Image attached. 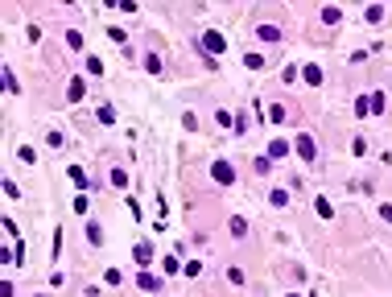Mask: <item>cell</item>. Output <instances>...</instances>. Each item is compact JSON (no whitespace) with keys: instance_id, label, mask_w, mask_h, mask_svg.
Here are the masks:
<instances>
[{"instance_id":"29","label":"cell","mask_w":392,"mask_h":297,"mask_svg":"<svg viewBox=\"0 0 392 297\" xmlns=\"http://www.w3.org/2000/svg\"><path fill=\"white\" fill-rule=\"evenodd\" d=\"M182 128H186V132H198V116H194V112H182Z\"/></svg>"},{"instance_id":"11","label":"cell","mask_w":392,"mask_h":297,"mask_svg":"<svg viewBox=\"0 0 392 297\" xmlns=\"http://www.w3.org/2000/svg\"><path fill=\"white\" fill-rule=\"evenodd\" d=\"M83 70L99 79V75H103V58H99V54H87V58H83Z\"/></svg>"},{"instance_id":"19","label":"cell","mask_w":392,"mask_h":297,"mask_svg":"<svg viewBox=\"0 0 392 297\" xmlns=\"http://www.w3.org/2000/svg\"><path fill=\"white\" fill-rule=\"evenodd\" d=\"M285 153H289V140H281V136H277L273 144H268V157H273V161H277V157H285Z\"/></svg>"},{"instance_id":"1","label":"cell","mask_w":392,"mask_h":297,"mask_svg":"<svg viewBox=\"0 0 392 297\" xmlns=\"http://www.w3.org/2000/svg\"><path fill=\"white\" fill-rule=\"evenodd\" d=\"M293 148H297V157L306 161V165H314L318 148H314V136H310V132H293Z\"/></svg>"},{"instance_id":"34","label":"cell","mask_w":392,"mask_h":297,"mask_svg":"<svg viewBox=\"0 0 392 297\" xmlns=\"http://www.w3.org/2000/svg\"><path fill=\"white\" fill-rule=\"evenodd\" d=\"M227 281H231V285H244V269H235V264H227Z\"/></svg>"},{"instance_id":"6","label":"cell","mask_w":392,"mask_h":297,"mask_svg":"<svg viewBox=\"0 0 392 297\" xmlns=\"http://www.w3.org/2000/svg\"><path fill=\"white\" fill-rule=\"evenodd\" d=\"M83 231H87V244H91V248H99V244H103V223H99V219H87V227H83Z\"/></svg>"},{"instance_id":"5","label":"cell","mask_w":392,"mask_h":297,"mask_svg":"<svg viewBox=\"0 0 392 297\" xmlns=\"http://www.w3.org/2000/svg\"><path fill=\"white\" fill-rule=\"evenodd\" d=\"M136 285H140L145 293H161V277H153L149 269H140V273H136Z\"/></svg>"},{"instance_id":"32","label":"cell","mask_w":392,"mask_h":297,"mask_svg":"<svg viewBox=\"0 0 392 297\" xmlns=\"http://www.w3.org/2000/svg\"><path fill=\"white\" fill-rule=\"evenodd\" d=\"M161 269H165V273H182V260H177V256H165Z\"/></svg>"},{"instance_id":"40","label":"cell","mask_w":392,"mask_h":297,"mask_svg":"<svg viewBox=\"0 0 392 297\" xmlns=\"http://www.w3.org/2000/svg\"><path fill=\"white\" fill-rule=\"evenodd\" d=\"M380 219H384V223H392V202H380Z\"/></svg>"},{"instance_id":"36","label":"cell","mask_w":392,"mask_h":297,"mask_svg":"<svg viewBox=\"0 0 392 297\" xmlns=\"http://www.w3.org/2000/svg\"><path fill=\"white\" fill-rule=\"evenodd\" d=\"M58 252H62V231H54V244H50V260H58Z\"/></svg>"},{"instance_id":"42","label":"cell","mask_w":392,"mask_h":297,"mask_svg":"<svg viewBox=\"0 0 392 297\" xmlns=\"http://www.w3.org/2000/svg\"><path fill=\"white\" fill-rule=\"evenodd\" d=\"M285 297H297V293H285Z\"/></svg>"},{"instance_id":"27","label":"cell","mask_w":392,"mask_h":297,"mask_svg":"<svg viewBox=\"0 0 392 297\" xmlns=\"http://www.w3.org/2000/svg\"><path fill=\"white\" fill-rule=\"evenodd\" d=\"M322 21H326V25H339V21H343V13L330 5V9H322Z\"/></svg>"},{"instance_id":"33","label":"cell","mask_w":392,"mask_h":297,"mask_svg":"<svg viewBox=\"0 0 392 297\" xmlns=\"http://www.w3.org/2000/svg\"><path fill=\"white\" fill-rule=\"evenodd\" d=\"M368 112H372V99H368V95H364V99H355V116H359V120H364Z\"/></svg>"},{"instance_id":"25","label":"cell","mask_w":392,"mask_h":297,"mask_svg":"<svg viewBox=\"0 0 392 297\" xmlns=\"http://www.w3.org/2000/svg\"><path fill=\"white\" fill-rule=\"evenodd\" d=\"M5 87H9V95H21V87H17V75H13V66H5Z\"/></svg>"},{"instance_id":"12","label":"cell","mask_w":392,"mask_h":297,"mask_svg":"<svg viewBox=\"0 0 392 297\" xmlns=\"http://www.w3.org/2000/svg\"><path fill=\"white\" fill-rule=\"evenodd\" d=\"M301 79H306L310 87H322V79H326V75H322V66H314V62H306V70H301Z\"/></svg>"},{"instance_id":"4","label":"cell","mask_w":392,"mask_h":297,"mask_svg":"<svg viewBox=\"0 0 392 297\" xmlns=\"http://www.w3.org/2000/svg\"><path fill=\"white\" fill-rule=\"evenodd\" d=\"M256 38H260L264 46H277L285 33H281V25H273V21H260V25H256Z\"/></svg>"},{"instance_id":"31","label":"cell","mask_w":392,"mask_h":297,"mask_svg":"<svg viewBox=\"0 0 392 297\" xmlns=\"http://www.w3.org/2000/svg\"><path fill=\"white\" fill-rule=\"evenodd\" d=\"M5 198H13V202H17V198H21V186H17V182H13V177H5Z\"/></svg>"},{"instance_id":"24","label":"cell","mask_w":392,"mask_h":297,"mask_svg":"<svg viewBox=\"0 0 392 297\" xmlns=\"http://www.w3.org/2000/svg\"><path fill=\"white\" fill-rule=\"evenodd\" d=\"M384 13H388L384 5H368V9H364V21H384Z\"/></svg>"},{"instance_id":"3","label":"cell","mask_w":392,"mask_h":297,"mask_svg":"<svg viewBox=\"0 0 392 297\" xmlns=\"http://www.w3.org/2000/svg\"><path fill=\"white\" fill-rule=\"evenodd\" d=\"M194 42H198L206 54H223V50H227V38H223V33H215V29H206V33H202V38H194Z\"/></svg>"},{"instance_id":"37","label":"cell","mask_w":392,"mask_h":297,"mask_svg":"<svg viewBox=\"0 0 392 297\" xmlns=\"http://www.w3.org/2000/svg\"><path fill=\"white\" fill-rule=\"evenodd\" d=\"M351 148H355V157H364V153H368V140H364V136H355V140H351Z\"/></svg>"},{"instance_id":"26","label":"cell","mask_w":392,"mask_h":297,"mask_svg":"<svg viewBox=\"0 0 392 297\" xmlns=\"http://www.w3.org/2000/svg\"><path fill=\"white\" fill-rule=\"evenodd\" d=\"M368 99H372V112H376V116H380V112H384V107H388V99H384V91H372V95H368Z\"/></svg>"},{"instance_id":"23","label":"cell","mask_w":392,"mask_h":297,"mask_svg":"<svg viewBox=\"0 0 392 297\" xmlns=\"http://www.w3.org/2000/svg\"><path fill=\"white\" fill-rule=\"evenodd\" d=\"M314 211H318V219H335V206H330L326 198H318V202H314Z\"/></svg>"},{"instance_id":"7","label":"cell","mask_w":392,"mask_h":297,"mask_svg":"<svg viewBox=\"0 0 392 297\" xmlns=\"http://www.w3.org/2000/svg\"><path fill=\"white\" fill-rule=\"evenodd\" d=\"M83 95H87V83H83V79H79V75H75V79H70V83H66V103H79V99H83Z\"/></svg>"},{"instance_id":"10","label":"cell","mask_w":392,"mask_h":297,"mask_svg":"<svg viewBox=\"0 0 392 297\" xmlns=\"http://www.w3.org/2000/svg\"><path fill=\"white\" fill-rule=\"evenodd\" d=\"M227 227H231V240H244V235H248V219L244 215H231Z\"/></svg>"},{"instance_id":"38","label":"cell","mask_w":392,"mask_h":297,"mask_svg":"<svg viewBox=\"0 0 392 297\" xmlns=\"http://www.w3.org/2000/svg\"><path fill=\"white\" fill-rule=\"evenodd\" d=\"M46 144L50 148H62V132H46Z\"/></svg>"},{"instance_id":"17","label":"cell","mask_w":392,"mask_h":297,"mask_svg":"<svg viewBox=\"0 0 392 297\" xmlns=\"http://www.w3.org/2000/svg\"><path fill=\"white\" fill-rule=\"evenodd\" d=\"M145 70H149V75H161V70H165V66H161V58H157L153 50L145 54Z\"/></svg>"},{"instance_id":"39","label":"cell","mask_w":392,"mask_h":297,"mask_svg":"<svg viewBox=\"0 0 392 297\" xmlns=\"http://www.w3.org/2000/svg\"><path fill=\"white\" fill-rule=\"evenodd\" d=\"M62 285H66V277H62V273L54 269V273H50V289H62Z\"/></svg>"},{"instance_id":"8","label":"cell","mask_w":392,"mask_h":297,"mask_svg":"<svg viewBox=\"0 0 392 297\" xmlns=\"http://www.w3.org/2000/svg\"><path fill=\"white\" fill-rule=\"evenodd\" d=\"M108 182H112L116 190H128V169H124V165H112V169H108Z\"/></svg>"},{"instance_id":"18","label":"cell","mask_w":392,"mask_h":297,"mask_svg":"<svg viewBox=\"0 0 392 297\" xmlns=\"http://www.w3.org/2000/svg\"><path fill=\"white\" fill-rule=\"evenodd\" d=\"M17 157H21L25 165H38V148H33V144H21V148H17Z\"/></svg>"},{"instance_id":"13","label":"cell","mask_w":392,"mask_h":297,"mask_svg":"<svg viewBox=\"0 0 392 297\" xmlns=\"http://www.w3.org/2000/svg\"><path fill=\"white\" fill-rule=\"evenodd\" d=\"M70 211H75V215H87V211H91V198H87V194L79 190V194L70 198Z\"/></svg>"},{"instance_id":"2","label":"cell","mask_w":392,"mask_h":297,"mask_svg":"<svg viewBox=\"0 0 392 297\" xmlns=\"http://www.w3.org/2000/svg\"><path fill=\"white\" fill-rule=\"evenodd\" d=\"M210 177H215L219 186H235V165L223 161V157H219V161H210Z\"/></svg>"},{"instance_id":"15","label":"cell","mask_w":392,"mask_h":297,"mask_svg":"<svg viewBox=\"0 0 392 297\" xmlns=\"http://www.w3.org/2000/svg\"><path fill=\"white\" fill-rule=\"evenodd\" d=\"M95 120H99V124H116V112H112V103H99V107H95Z\"/></svg>"},{"instance_id":"22","label":"cell","mask_w":392,"mask_h":297,"mask_svg":"<svg viewBox=\"0 0 392 297\" xmlns=\"http://www.w3.org/2000/svg\"><path fill=\"white\" fill-rule=\"evenodd\" d=\"M268 202H273V206H289V190H268Z\"/></svg>"},{"instance_id":"28","label":"cell","mask_w":392,"mask_h":297,"mask_svg":"<svg viewBox=\"0 0 392 297\" xmlns=\"http://www.w3.org/2000/svg\"><path fill=\"white\" fill-rule=\"evenodd\" d=\"M182 273H186V277H202V260H186Z\"/></svg>"},{"instance_id":"9","label":"cell","mask_w":392,"mask_h":297,"mask_svg":"<svg viewBox=\"0 0 392 297\" xmlns=\"http://www.w3.org/2000/svg\"><path fill=\"white\" fill-rule=\"evenodd\" d=\"M132 260H136V269H149V264H153V248H149V244H136V248H132Z\"/></svg>"},{"instance_id":"20","label":"cell","mask_w":392,"mask_h":297,"mask_svg":"<svg viewBox=\"0 0 392 297\" xmlns=\"http://www.w3.org/2000/svg\"><path fill=\"white\" fill-rule=\"evenodd\" d=\"M244 66L248 70H264L268 62H264V54H244Z\"/></svg>"},{"instance_id":"21","label":"cell","mask_w":392,"mask_h":297,"mask_svg":"<svg viewBox=\"0 0 392 297\" xmlns=\"http://www.w3.org/2000/svg\"><path fill=\"white\" fill-rule=\"evenodd\" d=\"M252 169H256L260 177H268V173H273V157H256V161H252Z\"/></svg>"},{"instance_id":"35","label":"cell","mask_w":392,"mask_h":297,"mask_svg":"<svg viewBox=\"0 0 392 297\" xmlns=\"http://www.w3.org/2000/svg\"><path fill=\"white\" fill-rule=\"evenodd\" d=\"M66 173H70V182H75V186H87V173H83V169H79V165H70V169H66Z\"/></svg>"},{"instance_id":"16","label":"cell","mask_w":392,"mask_h":297,"mask_svg":"<svg viewBox=\"0 0 392 297\" xmlns=\"http://www.w3.org/2000/svg\"><path fill=\"white\" fill-rule=\"evenodd\" d=\"M215 124H219V128H235V116H231L227 107H215Z\"/></svg>"},{"instance_id":"14","label":"cell","mask_w":392,"mask_h":297,"mask_svg":"<svg viewBox=\"0 0 392 297\" xmlns=\"http://www.w3.org/2000/svg\"><path fill=\"white\" fill-rule=\"evenodd\" d=\"M103 33H108V38H112L116 46H124V50H128V33H124V29H120V25H108Z\"/></svg>"},{"instance_id":"41","label":"cell","mask_w":392,"mask_h":297,"mask_svg":"<svg viewBox=\"0 0 392 297\" xmlns=\"http://www.w3.org/2000/svg\"><path fill=\"white\" fill-rule=\"evenodd\" d=\"M33 297H50V293H33Z\"/></svg>"},{"instance_id":"30","label":"cell","mask_w":392,"mask_h":297,"mask_svg":"<svg viewBox=\"0 0 392 297\" xmlns=\"http://www.w3.org/2000/svg\"><path fill=\"white\" fill-rule=\"evenodd\" d=\"M66 46L70 50H83V33H79V29H66Z\"/></svg>"}]
</instances>
